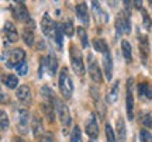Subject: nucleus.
I'll list each match as a JSON object with an SVG mask.
<instances>
[{"mask_svg":"<svg viewBox=\"0 0 152 142\" xmlns=\"http://www.w3.org/2000/svg\"><path fill=\"white\" fill-rule=\"evenodd\" d=\"M141 14H142V20H144V27L147 28V30H149L151 25H152V21H151V18H149V16H148L147 10H144V9H142Z\"/></svg>","mask_w":152,"mask_h":142,"instance_id":"72a5a7b5","label":"nucleus"},{"mask_svg":"<svg viewBox=\"0 0 152 142\" xmlns=\"http://www.w3.org/2000/svg\"><path fill=\"white\" fill-rule=\"evenodd\" d=\"M16 96H17V98H18L23 104H26V106L31 104V100H33L31 90H30V87H28V86H26V84H23V86H20V87L17 89Z\"/></svg>","mask_w":152,"mask_h":142,"instance_id":"f8f14e48","label":"nucleus"},{"mask_svg":"<svg viewBox=\"0 0 152 142\" xmlns=\"http://www.w3.org/2000/svg\"><path fill=\"white\" fill-rule=\"evenodd\" d=\"M23 39L27 45H34V30L33 27H26L23 31Z\"/></svg>","mask_w":152,"mask_h":142,"instance_id":"4be33fe9","label":"nucleus"},{"mask_svg":"<svg viewBox=\"0 0 152 142\" xmlns=\"http://www.w3.org/2000/svg\"><path fill=\"white\" fill-rule=\"evenodd\" d=\"M11 11H13V16L16 17L18 21H23V23H26V24H27V23L31 20V18H30V13H28L27 7L24 6L23 1L17 3L16 6H13Z\"/></svg>","mask_w":152,"mask_h":142,"instance_id":"0eeeda50","label":"nucleus"},{"mask_svg":"<svg viewBox=\"0 0 152 142\" xmlns=\"http://www.w3.org/2000/svg\"><path fill=\"white\" fill-rule=\"evenodd\" d=\"M77 35H79V39H80V42H82V47H83V48H87V47H89V41H87L86 30L83 27H77Z\"/></svg>","mask_w":152,"mask_h":142,"instance_id":"a878e982","label":"nucleus"},{"mask_svg":"<svg viewBox=\"0 0 152 142\" xmlns=\"http://www.w3.org/2000/svg\"><path fill=\"white\" fill-rule=\"evenodd\" d=\"M103 68H104L106 79L110 82L111 77H113V58H111L110 51H107V52H104L103 54Z\"/></svg>","mask_w":152,"mask_h":142,"instance_id":"ddd939ff","label":"nucleus"},{"mask_svg":"<svg viewBox=\"0 0 152 142\" xmlns=\"http://www.w3.org/2000/svg\"><path fill=\"white\" fill-rule=\"evenodd\" d=\"M82 139V134H80V128L77 125H75L73 131L71 134V142H80Z\"/></svg>","mask_w":152,"mask_h":142,"instance_id":"c756f323","label":"nucleus"},{"mask_svg":"<svg viewBox=\"0 0 152 142\" xmlns=\"http://www.w3.org/2000/svg\"><path fill=\"white\" fill-rule=\"evenodd\" d=\"M149 4H151V7H152V1H149Z\"/></svg>","mask_w":152,"mask_h":142,"instance_id":"58836bf2","label":"nucleus"},{"mask_svg":"<svg viewBox=\"0 0 152 142\" xmlns=\"http://www.w3.org/2000/svg\"><path fill=\"white\" fill-rule=\"evenodd\" d=\"M141 122L144 127L147 128H151L152 130V115L149 113H145L144 115H141Z\"/></svg>","mask_w":152,"mask_h":142,"instance_id":"7c9ffc66","label":"nucleus"},{"mask_svg":"<svg viewBox=\"0 0 152 142\" xmlns=\"http://www.w3.org/2000/svg\"><path fill=\"white\" fill-rule=\"evenodd\" d=\"M90 142H93V141H90Z\"/></svg>","mask_w":152,"mask_h":142,"instance_id":"ea45409f","label":"nucleus"},{"mask_svg":"<svg viewBox=\"0 0 152 142\" xmlns=\"http://www.w3.org/2000/svg\"><path fill=\"white\" fill-rule=\"evenodd\" d=\"M54 109H55V100H44L42 111H44V114L47 115V118H48L51 122H54V120H55Z\"/></svg>","mask_w":152,"mask_h":142,"instance_id":"2eb2a0df","label":"nucleus"},{"mask_svg":"<svg viewBox=\"0 0 152 142\" xmlns=\"http://www.w3.org/2000/svg\"><path fill=\"white\" fill-rule=\"evenodd\" d=\"M62 30H64V33H65L68 37H72V35H73V24H72V21H65L64 23Z\"/></svg>","mask_w":152,"mask_h":142,"instance_id":"2f4dec72","label":"nucleus"},{"mask_svg":"<svg viewBox=\"0 0 152 142\" xmlns=\"http://www.w3.org/2000/svg\"><path fill=\"white\" fill-rule=\"evenodd\" d=\"M76 14H77L79 20H80L83 24L89 25V13H87L86 3H79V4L76 6Z\"/></svg>","mask_w":152,"mask_h":142,"instance_id":"a211bd4d","label":"nucleus"},{"mask_svg":"<svg viewBox=\"0 0 152 142\" xmlns=\"http://www.w3.org/2000/svg\"><path fill=\"white\" fill-rule=\"evenodd\" d=\"M4 83L9 89H16L17 84H18V79H17V76H14V75H9V76L6 77Z\"/></svg>","mask_w":152,"mask_h":142,"instance_id":"cd10ccee","label":"nucleus"},{"mask_svg":"<svg viewBox=\"0 0 152 142\" xmlns=\"http://www.w3.org/2000/svg\"><path fill=\"white\" fill-rule=\"evenodd\" d=\"M45 66H47V69H48L49 75H51V76H55V73L58 71V60H56L54 54H49L48 56L45 58Z\"/></svg>","mask_w":152,"mask_h":142,"instance_id":"f3484780","label":"nucleus"},{"mask_svg":"<svg viewBox=\"0 0 152 142\" xmlns=\"http://www.w3.org/2000/svg\"><path fill=\"white\" fill-rule=\"evenodd\" d=\"M24 58H26V51L21 48H16L10 52V56H9V59L6 60L4 63L7 68H14V66L17 68L20 63L24 62Z\"/></svg>","mask_w":152,"mask_h":142,"instance_id":"20e7f679","label":"nucleus"},{"mask_svg":"<svg viewBox=\"0 0 152 142\" xmlns=\"http://www.w3.org/2000/svg\"><path fill=\"white\" fill-rule=\"evenodd\" d=\"M28 127H30V113L27 110L21 109L18 111V117H17V130L21 134H27Z\"/></svg>","mask_w":152,"mask_h":142,"instance_id":"6e6552de","label":"nucleus"},{"mask_svg":"<svg viewBox=\"0 0 152 142\" xmlns=\"http://www.w3.org/2000/svg\"><path fill=\"white\" fill-rule=\"evenodd\" d=\"M4 34L7 39L10 41V42H16L17 39H18V33H17L16 27H14V24L10 21H7L4 24Z\"/></svg>","mask_w":152,"mask_h":142,"instance_id":"dca6fc26","label":"nucleus"},{"mask_svg":"<svg viewBox=\"0 0 152 142\" xmlns=\"http://www.w3.org/2000/svg\"><path fill=\"white\" fill-rule=\"evenodd\" d=\"M39 142H54V137H52V134L51 132H47V134H44Z\"/></svg>","mask_w":152,"mask_h":142,"instance_id":"e433bc0d","label":"nucleus"},{"mask_svg":"<svg viewBox=\"0 0 152 142\" xmlns=\"http://www.w3.org/2000/svg\"><path fill=\"white\" fill-rule=\"evenodd\" d=\"M55 25H56V24L52 21L51 16H49L48 13H45L42 17V20H41V30H42V33L45 34L47 37L52 38V37H54V33H55Z\"/></svg>","mask_w":152,"mask_h":142,"instance_id":"9d476101","label":"nucleus"},{"mask_svg":"<svg viewBox=\"0 0 152 142\" xmlns=\"http://www.w3.org/2000/svg\"><path fill=\"white\" fill-rule=\"evenodd\" d=\"M115 28H117V34H118V35L131 33V21L125 13L118 14L117 20H115Z\"/></svg>","mask_w":152,"mask_h":142,"instance_id":"423d86ee","label":"nucleus"},{"mask_svg":"<svg viewBox=\"0 0 152 142\" xmlns=\"http://www.w3.org/2000/svg\"><path fill=\"white\" fill-rule=\"evenodd\" d=\"M31 128H33V134H34V137H35V138H38L41 134H42L44 124H42V120L39 118V115H38V114H34L33 125H31Z\"/></svg>","mask_w":152,"mask_h":142,"instance_id":"aec40b11","label":"nucleus"},{"mask_svg":"<svg viewBox=\"0 0 152 142\" xmlns=\"http://www.w3.org/2000/svg\"><path fill=\"white\" fill-rule=\"evenodd\" d=\"M27 71H28L27 62H23V63H20V65L17 66V73H18L20 76H24V75L27 73Z\"/></svg>","mask_w":152,"mask_h":142,"instance_id":"c9c22d12","label":"nucleus"},{"mask_svg":"<svg viewBox=\"0 0 152 142\" xmlns=\"http://www.w3.org/2000/svg\"><path fill=\"white\" fill-rule=\"evenodd\" d=\"M132 79L127 80V92H125V109H127V115H128V120L134 118V96H132Z\"/></svg>","mask_w":152,"mask_h":142,"instance_id":"39448f33","label":"nucleus"},{"mask_svg":"<svg viewBox=\"0 0 152 142\" xmlns=\"http://www.w3.org/2000/svg\"><path fill=\"white\" fill-rule=\"evenodd\" d=\"M117 134H118L120 142H125V138H127V130H125V122L121 117L117 120Z\"/></svg>","mask_w":152,"mask_h":142,"instance_id":"412c9836","label":"nucleus"},{"mask_svg":"<svg viewBox=\"0 0 152 142\" xmlns=\"http://www.w3.org/2000/svg\"><path fill=\"white\" fill-rule=\"evenodd\" d=\"M0 121H1V131H6L7 128H9V117L6 114L4 111H1V114H0Z\"/></svg>","mask_w":152,"mask_h":142,"instance_id":"f704fd0d","label":"nucleus"},{"mask_svg":"<svg viewBox=\"0 0 152 142\" xmlns=\"http://www.w3.org/2000/svg\"><path fill=\"white\" fill-rule=\"evenodd\" d=\"M106 138H107V142H115V135L109 122H106Z\"/></svg>","mask_w":152,"mask_h":142,"instance_id":"c85d7f7f","label":"nucleus"},{"mask_svg":"<svg viewBox=\"0 0 152 142\" xmlns=\"http://www.w3.org/2000/svg\"><path fill=\"white\" fill-rule=\"evenodd\" d=\"M55 110H56V113L59 115L61 118V122H62V125L64 127H68L71 124V114H69V109H68V106H66L62 100L55 97Z\"/></svg>","mask_w":152,"mask_h":142,"instance_id":"7ed1b4c3","label":"nucleus"},{"mask_svg":"<svg viewBox=\"0 0 152 142\" xmlns=\"http://www.w3.org/2000/svg\"><path fill=\"white\" fill-rule=\"evenodd\" d=\"M118 84H120V82H115V84H114L113 89H111V92H110L109 96H107V101H109V103H114V101L117 100V97H118Z\"/></svg>","mask_w":152,"mask_h":142,"instance_id":"bb28decb","label":"nucleus"},{"mask_svg":"<svg viewBox=\"0 0 152 142\" xmlns=\"http://www.w3.org/2000/svg\"><path fill=\"white\" fill-rule=\"evenodd\" d=\"M89 75L92 77V80L94 83H102L103 80V76H102V71L99 68L97 62L93 59V55H89Z\"/></svg>","mask_w":152,"mask_h":142,"instance_id":"1a4fd4ad","label":"nucleus"},{"mask_svg":"<svg viewBox=\"0 0 152 142\" xmlns=\"http://www.w3.org/2000/svg\"><path fill=\"white\" fill-rule=\"evenodd\" d=\"M93 47H94V49H96L97 52H102V54H104V52L109 51V47H107V44H106V41L102 39V38L93 39Z\"/></svg>","mask_w":152,"mask_h":142,"instance_id":"b1692460","label":"nucleus"},{"mask_svg":"<svg viewBox=\"0 0 152 142\" xmlns=\"http://www.w3.org/2000/svg\"><path fill=\"white\" fill-rule=\"evenodd\" d=\"M71 63L72 69L75 71L76 75H83L85 65H83V58H82L80 49L76 45H71Z\"/></svg>","mask_w":152,"mask_h":142,"instance_id":"f03ea898","label":"nucleus"},{"mask_svg":"<svg viewBox=\"0 0 152 142\" xmlns=\"http://www.w3.org/2000/svg\"><path fill=\"white\" fill-rule=\"evenodd\" d=\"M138 94L141 100H151L152 98V89L148 83H140L138 84Z\"/></svg>","mask_w":152,"mask_h":142,"instance_id":"6ab92c4d","label":"nucleus"},{"mask_svg":"<svg viewBox=\"0 0 152 142\" xmlns=\"http://www.w3.org/2000/svg\"><path fill=\"white\" fill-rule=\"evenodd\" d=\"M1 101H3V103L6 101V94L4 93H1Z\"/></svg>","mask_w":152,"mask_h":142,"instance_id":"4c0bfd02","label":"nucleus"},{"mask_svg":"<svg viewBox=\"0 0 152 142\" xmlns=\"http://www.w3.org/2000/svg\"><path fill=\"white\" fill-rule=\"evenodd\" d=\"M86 134L92 139H97V137H99V124H97V120H96V115L94 114H90L89 121L86 122Z\"/></svg>","mask_w":152,"mask_h":142,"instance_id":"9b49d317","label":"nucleus"},{"mask_svg":"<svg viewBox=\"0 0 152 142\" xmlns=\"http://www.w3.org/2000/svg\"><path fill=\"white\" fill-rule=\"evenodd\" d=\"M140 54H141L142 63H147V59L149 56V41L147 35L140 38Z\"/></svg>","mask_w":152,"mask_h":142,"instance_id":"4468645a","label":"nucleus"},{"mask_svg":"<svg viewBox=\"0 0 152 142\" xmlns=\"http://www.w3.org/2000/svg\"><path fill=\"white\" fill-rule=\"evenodd\" d=\"M140 138H141V142H152V134L147 130L140 131Z\"/></svg>","mask_w":152,"mask_h":142,"instance_id":"473e14b6","label":"nucleus"},{"mask_svg":"<svg viewBox=\"0 0 152 142\" xmlns=\"http://www.w3.org/2000/svg\"><path fill=\"white\" fill-rule=\"evenodd\" d=\"M59 90L65 98H69L73 93V83L69 76L68 68H62L59 73Z\"/></svg>","mask_w":152,"mask_h":142,"instance_id":"f257e3e1","label":"nucleus"},{"mask_svg":"<svg viewBox=\"0 0 152 142\" xmlns=\"http://www.w3.org/2000/svg\"><path fill=\"white\" fill-rule=\"evenodd\" d=\"M62 33H64V30L61 27L59 24H56L55 25V33H54V38H55V42L58 45V48H62Z\"/></svg>","mask_w":152,"mask_h":142,"instance_id":"393cba45","label":"nucleus"},{"mask_svg":"<svg viewBox=\"0 0 152 142\" xmlns=\"http://www.w3.org/2000/svg\"><path fill=\"white\" fill-rule=\"evenodd\" d=\"M121 48H123V55H124L127 63H131L132 60V52H131V45L128 41H123L121 42Z\"/></svg>","mask_w":152,"mask_h":142,"instance_id":"5701e85b","label":"nucleus"}]
</instances>
